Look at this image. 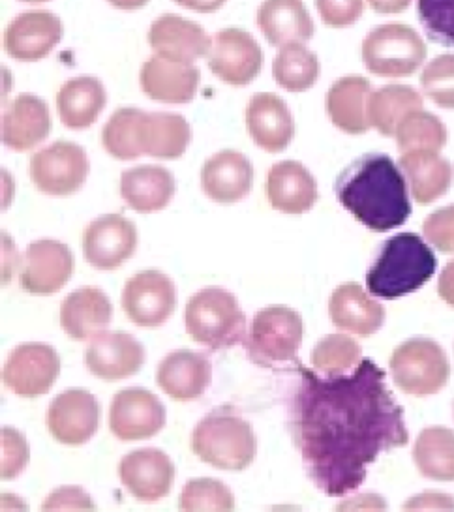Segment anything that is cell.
I'll return each mask as SVG.
<instances>
[{
  "label": "cell",
  "mask_w": 454,
  "mask_h": 512,
  "mask_svg": "<svg viewBox=\"0 0 454 512\" xmlns=\"http://www.w3.org/2000/svg\"><path fill=\"white\" fill-rule=\"evenodd\" d=\"M291 428L308 477L327 496H348L383 452L408 445L404 411L385 372L363 359L346 376H325L299 364Z\"/></svg>",
  "instance_id": "6da1fadb"
},
{
  "label": "cell",
  "mask_w": 454,
  "mask_h": 512,
  "mask_svg": "<svg viewBox=\"0 0 454 512\" xmlns=\"http://www.w3.org/2000/svg\"><path fill=\"white\" fill-rule=\"evenodd\" d=\"M334 192L346 211L363 226L385 233L404 226L411 216L408 181L393 158L368 152L336 179Z\"/></svg>",
  "instance_id": "7a4b0ae2"
},
{
  "label": "cell",
  "mask_w": 454,
  "mask_h": 512,
  "mask_svg": "<svg viewBox=\"0 0 454 512\" xmlns=\"http://www.w3.org/2000/svg\"><path fill=\"white\" fill-rule=\"evenodd\" d=\"M438 259L415 233H398L381 246L366 274V287L374 297L398 299L415 293L436 274Z\"/></svg>",
  "instance_id": "3957f363"
},
{
  "label": "cell",
  "mask_w": 454,
  "mask_h": 512,
  "mask_svg": "<svg viewBox=\"0 0 454 512\" xmlns=\"http://www.w3.org/2000/svg\"><path fill=\"white\" fill-rule=\"evenodd\" d=\"M192 451L201 462L216 469L243 471L256 458L258 439L250 422L224 407L197 422Z\"/></svg>",
  "instance_id": "277c9868"
},
{
  "label": "cell",
  "mask_w": 454,
  "mask_h": 512,
  "mask_svg": "<svg viewBox=\"0 0 454 512\" xmlns=\"http://www.w3.org/2000/svg\"><path fill=\"white\" fill-rule=\"evenodd\" d=\"M184 327L197 344L212 351L237 346L246 340V317L226 289L207 287L186 304Z\"/></svg>",
  "instance_id": "5b68a950"
},
{
  "label": "cell",
  "mask_w": 454,
  "mask_h": 512,
  "mask_svg": "<svg viewBox=\"0 0 454 512\" xmlns=\"http://www.w3.org/2000/svg\"><path fill=\"white\" fill-rule=\"evenodd\" d=\"M361 55L366 70L374 76L408 77L423 66L428 49L415 29L389 23L368 32Z\"/></svg>",
  "instance_id": "8992f818"
},
{
  "label": "cell",
  "mask_w": 454,
  "mask_h": 512,
  "mask_svg": "<svg viewBox=\"0 0 454 512\" xmlns=\"http://www.w3.org/2000/svg\"><path fill=\"white\" fill-rule=\"evenodd\" d=\"M389 366L394 385L411 396L438 394L451 376L447 353L430 338H411L400 344Z\"/></svg>",
  "instance_id": "52a82bcc"
},
{
  "label": "cell",
  "mask_w": 454,
  "mask_h": 512,
  "mask_svg": "<svg viewBox=\"0 0 454 512\" xmlns=\"http://www.w3.org/2000/svg\"><path fill=\"white\" fill-rule=\"evenodd\" d=\"M303 317L289 306H269L254 316L248 334L250 359L261 366L297 361L303 344Z\"/></svg>",
  "instance_id": "ba28073f"
},
{
  "label": "cell",
  "mask_w": 454,
  "mask_h": 512,
  "mask_svg": "<svg viewBox=\"0 0 454 512\" xmlns=\"http://www.w3.org/2000/svg\"><path fill=\"white\" fill-rule=\"evenodd\" d=\"M89 175V158L76 143L57 141L31 158L34 186L51 197L76 194Z\"/></svg>",
  "instance_id": "9c48e42d"
},
{
  "label": "cell",
  "mask_w": 454,
  "mask_h": 512,
  "mask_svg": "<svg viewBox=\"0 0 454 512\" xmlns=\"http://www.w3.org/2000/svg\"><path fill=\"white\" fill-rule=\"evenodd\" d=\"M122 308L137 327L164 325L177 304L173 280L164 272L147 269L134 274L122 289Z\"/></svg>",
  "instance_id": "30bf717a"
},
{
  "label": "cell",
  "mask_w": 454,
  "mask_h": 512,
  "mask_svg": "<svg viewBox=\"0 0 454 512\" xmlns=\"http://www.w3.org/2000/svg\"><path fill=\"white\" fill-rule=\"evenodd\" d=\"M61 374V359L49 344L27 342L8 355L2 381L17 396L36 398L49 392Z\"/></svg>",
  "instance_id": "8fae6325"
},
{
  "label": "cell",
  "mask_w": 454,
  "mask_h": 512,
  "mask_svg": "<svg viewBox=\"0 0 454 512\" xmlns=\"http://www.w3.org/2000/svg\"><path fill=\"white\" fill-rule=\"evenodd\" d=\"M207 59L212 74L233 87L252 83L263 68L261 46L250 32L241 29L216 32Z\"/></svg>",
  "instance_id": "7c38bea8"
},
{
  "label": "cell",
  "mask_w": 454,
  "mask_h": 512,
  "mask_svg": "<svg viewBox=\"0 0 454 512\" xmlns=\"http://www.w3.org/2000/svg\"><path fill=\"white\" fill-rule=\"evenodd\" d=\"M166 424V407L147 389L130 387L113 396L109 430L121 441H141L156 436Z\"/></svg>",
  "instance_id": "4fadbf2b"
},
{
  "label": "cell",
  "mask_w": 454,
  "mask_h": 512,
  "mask_svg": "<svg viewBox=\"0 0 454 512\" xmlns=\"http://www.w3.org/2000/svg\"><path fill=\"white\" fill-rule=\"evenodd\" d=\"M137 229L121 214H106L83 233V256L98 271H115L136 252Z\"/></svg>",
  "instance_id": "5bb4252c"
},
{
  "label": "cell",
  "mask_w": 454,
  "mask_h": 512,
  "mask_svg": "<svg viewBox=\"0 0 454 512\" xmlns=\"http://www.w3.org/2000/svg\"><path fill=\"white\" fill-rule=\"evenodd\" d=\"M100 407L91 392L68 389L61 392L47 409V430L62 445L79 447L98 430Z\"/></svg>",
  "instance_id": "9a60e30c"
},
{
  "label": "cell",
  "mask_w": 454,
  "mask_h": 512,
  "mask_svg": "<svg viewBox=\"0 0 454 512\" xmlns=\"http://www.w3.org/2000/svg\"><path fill=\"white\" fill-rule=\"evenodd\" d=\"M74 272V256L66 244L53 239L32 242L25 252L21 287L31 295H53Z\"/></svg>",
  "instance_id": "2e32d148"
},
{
  "label": "cell",
  "mask_w": 454,
  "mask_h": 512,
  "mask_svg": "<svg viewBox=\"0 0 454 512\" xmlns=\"http://www.w3.org/2000/svg\"><path fill=\"white\" fill-rule=\"evenodd\" d=\"M64 34L62 21L51 12H25L4 31L6 53L21 62H36L59 46Z\"/></svg>",
  "instance_id": "e0dca14e"
},
{
  "label": "cell",
  "mask_w": 454,
  "mask_h": 512,
  "mask_svg": "<svg viewBox=\"0 0 454 512\" xmlns=\"http://www.w3.org/2000/svg\"><path fill=\"white\" fill-rule=\"evenodd\" d=\"M119 477L124 488L136 499L154 503L169 494L175 479V466L166 452L139 449L122 458Z\"/></svg>",
  "instance_id": "ac0fdd59"
},
{
  "label": "cell",
  "mask_w": 454,
  "mask_h": 512,
  "mask_svg": "<svg viewBox=\"0 0 454 512\" xmlns=\"http://www.w3.org/2000/svg\"><path fill=\"white\" fill-rule=\"evenodd\" d=\"M147 38L154 55L184 64L209 55L212 42L201 25L175 14H164L152 21Z\"/></svg>",
  "instance_id": "d6986e66"
},
{
  "label": "cell",
  "mask_w": 454,
  "mask_h": 512,
  "mask_svg": "<svg viewBox=\"0 0 454 512\" xmlns=\"http://www.w3.org/2000/svg\"><path fill=\"white\" fill-rule=\"evenodd\" d=\"M85 362L92 376L104 381H121L141 370L145 349L130 334L102 332L92 338L85 353Z\"/></svg>",
  "instance_id": "ffe728a7"
},
{
  "label": "cell",
  "mask_w": 454,
  "mask_h": 512,
  "mask_svg": "<svg viewBox=\"0 0 454 512\" xmlns=\"http://www.w3.org/2000/svg\"><path fill=\"white\" fill-rule=\"evenodd\" d=\"M248 132L259 149L282 152L295 136V121L288 104L273 92H258L246 109Z\"/></svg>",
  "instance_id": "44dd1931"
},
{
  "label": "cell",
  "mask_w": 454,
  "mask_h": 512,
  "mask_svg": "<svg viewBox=\"0 0 454 512\" xmlns=\"http://www.w3.org/2000/svg\"><path fill=\"white\" fill-rule=\"evenodd\" d=\"M199 70L194 64L167 61L158 55L145 61L139 83L143 92L162 104H188L196 98Z\"/></svg>",
  "instance_id": "7402d4cb"
},
{
  "label": "cell",
  "mask_w": 454,
  "mask_h": 512,
  "mask_svg": "<svg viewBox=\"0 0 454 512\" xmlns=\"http://www.w3.org/2000/svg\"><path fill=\"white\" fill-rule=\"evenodd\" d=\"M212 366L209 359L196 351L179 349L160 362L156 381L169 398L177 402H192L211 385Z\"/></svg>",
  "instance_id": "603a6c76"
},
{
  "label": "cell",
  "mask_w": 454,
  "mask_h": 512,
  "mask_svg": "<svg viewBox=\"0 0 454 512\" xmlns=\"http://www.w3.org/2000/svg\"><path fill=\"white\" fill-rule=\"evenodd\" d=\"M254 184V167L237 151L212 154L201 171V186L205 196L222 203H237L250 194Z\"/></svg>",
  "instance_id": "cb8c5ba5"
},
{
  "label": "cell",
  "mask_w": 454,
  "mask_h": 512,
  "mask_svg": "<svg viewBox=\"0 0 454 512\" xmlns=\"http://www.w3.org/2000/svg\"><path fill=\"white\" fill-rule=\"evenodd\" d=\"M49 134V107L34 94H19L2 115V143L12 151H31Z\"/></svg>",
  "instance_id": "d4e9b609"
},
{
  "label": "cell",
  "mask_w": 454,
  "mask_h": 512,
  "mask_svg": "<svg viewBox=\"0 0 454 512\" xmlns=\"http://www.w3.org/2000/svg\"><path fill=\"white\" fill-rule=\"evenodd\" d=\"M329 316L340 331L372 336L385 323V308L357 282H346L334 289L329 301Z\"/></svg>",
  "instance_id": "484cf974"
},
{
  "label": "cell",
  "mask_w": 454,
  "mask_h": 512,
  "mask_svg": "<svg viewBox=\"0 0 454 512\" xmlns=\"http://www.w3.org/2000/svg\"><path fill=\"white\" fill-rule=\"evenodd\" d=\"M267 197L276 211L304 214L318 201V184L301 162L284 160L267 175Z\"/></svg>",
  "instance_id": "4316f807"
},
{
  "label": "cell",
  "mask_w": 454,
  "mask_h": 512,
  "mask_svg": "<svg viewBox=\"0 0 454 512\" xmlns=\"http://www.w3.org/2000/svg\"><path fill=\"white\" fill-rule=\"evenodd\" d=\"M398 166L406 175L411 196L419 205H430L453 186V166L438 151L402 152Z\"/></svg>",
  "instance_id": "83f0119b"
},
{
  "label": "cell",
  "mask_w": 454,
  "mask_h": 512,
  "mask_svg": "<svg viewBox=\"0 0 454 512\" xmlns=\"http://www.w3.org/2000/svg\"><path fill=\"white\" fill-rule=\"evenodd\" d=\"M372 85L366 77L346 76L334 81L327 92V115L334 126L349 136L366 134L372 124L368 119V102Z\"/></svg>",
  "instance_id": "f1b7e54d"
},
{
  "label": "cell",
  "mask_w": 454,
  "mask_h": 512,
  "mask_svg": "<svg viewBox=\"0 0 454 512\" xmlns=\"http://www.w3.org/2000/svg\"><path fill=\"white\" fill-rule=\"evenodd\" d=\"M113 317V306L106 293L96 287H83L70 293L61 304V325L77 342L92 340L106 332Z\"/></svg>",
  "instance_id": "f546056e"
},
{
  "label": "cell",
  "mask_w": 454,
  "mask_h": 512,
  "mask_svg": "<svg viewBox=\"0 0 454 512\" xmlns=\"http://www.w3.org/2000/svg\"><path fill=\"white\" fill-rule=\"evenodd\" d=\"M256 21L271 46L308 42L316 31L303 0H263Z\"/></svg>",
  "instance_id": "4dcf8cb0"
},
{
  "label": "cell",
  "mask_w": 454,
  "mask_h": 512,
  "mask_svg": "<svg viewBox=\"0 0 454 512\" xmlns=\"http://www.w3.org/2000/svg\"><path fill=\"white\" fill-rule=\"evenodd\" d=\"M192 139L190 124L177 113H145L137 124V143L143 154L162 160L181 158Z\"/></svg>",
  "instance_id": "1f68e13d"
},
{
  "label": "cell",
  "mask_w": 454,
  "mask_h": 512,
  "mask_svg": "<svg viewBox=\"0 0 454 512\" xmlns=\"http://www.w3.org/2000/svg\"><path fill=\"white\" fill-rule=\"evenodd\" d=\"M175 194V179L160 166H137L121 175V196L132 211L152 214L166 209Z\"/></svg>",
  "instance_id": "d6a6232c"
},
{
  "label": "cell",
  "mask_w": 454,
  "mask_h": 512,
  "mask_svg": "<svg viewBox=\"0 0 454 512\" xmlns=\"http://www.w3.org/2000/svg\"><path fill=\"white\" fill-rule=\"evenodd\" d=\"M107 104V94L100 79L74 77L66 81L57 94V109L62 124L70 130L92 126Z\"/></svg>",
  "instance_id": "836d02e7"
},
{
  "label": "cell",
  "mask_w": 454,
  "mask_h": 512,
  "mask_svg": "<svg viewBox=\"0 0 454 512\" xmlns=\"http://www.w3.org/2000/svg\"><path fill=\"white\" fill-rule=\"evenodd\" d=\"M419 473L430 481H454V432L445 426L424 428L413 447Z\"/></svg>",
  "instance_id": "e575fe53"
},
{
  "label": "cell",
  "mask_w": 454,
  "mask_h": 512,
  "mask_svg": "<svg viewBox=\"0 0 454 512\" xmlns=\"http://www.w3.org/2000/svg\"><path fill=\"white\" fill-rule=\"evenodd\" d=\"M423 109V96L409 85H387L370 94L368 119L381 136L396 134L398 124L411 111Z\"/></svg>",
  "instance_id": "d590c367"
},
{
  "label": "cell",
  "mask_w": 454,
  "mask_h": 512,
  "mask_svg": "<svg viewBox=\"0 0 454 512\" xmlns=\"http://www.w3.org/2000/svg\"><path fill=\"white\" fill-rule=\"evenodd\" d=\"M274 81L289 92H304L316 85L319 61L303 42H291L280 47L273 62Z\"/></svg>",
  "instance_id": "8d00e7d4"
},
{
  "label": "cell",
  "mask_w": 454,
  "mask_h": 512,
  "mask_svg": "<svg viewBox=\"0 0 454 512\" xmlns=\"http://www.w3.org/2000/svg\"><path fill=\"white\" fill-rule=\"evenodd\" d=\"M396 145L402 152L441 151L447 143V128L436 115L417 109L411 111L404 121L396 128Z\"/></svg>",
  "instance_id": "74e56055"
},
{
  "label": "cell",
  "mask_w": 454,
  "mask_h": 512,
  "mask_svg": "<svg viewBox=\"0 0 454 512\" xmlns=\"http://www.w3.org/2000/svg\"><path fill=\"white\" fill-rule=\"evenodd\" d=\"M143 111L136 107L117 109L102 130V143L107 154L117 160H136L143 152L137 143V124Z\"/></svg>",
  "instance_id": "f35d334b"
},
{
  "label": "cell",
  "mask_w": 454,
  "mask_h": 512,
  "mask_svg": "<svg viewBox=\"0 0 454 512\" xmlns=\"http://www.w3.org/2000/svg\"><path fill=\"white\" fill-rule=\"evenodd\" d=\"M361 362V346L348 334H329L312 351V366L319 374H346Z\"/></svg>",
  "instance_id": "ab89813d"
},
{
  "label": "cell",
  "mask_w": 454,
  "mask_h": 512,
  "mask_svg": "<svg viewBox=\"0 0 454 512\" xmlns=\"http://www.w3.org/2000/svg\"><path fill=\"white\" fill-rule=\"evenodd\" d=\"M179 505L182 511H233L235 497L220 481L192 479L184 484Z\"/></svg>",
  "instance_id": "60d3db41"
},
{
  "label": "cell",
  "mask_w": 454,
  "mask_h": 512,
  "mask_svg": "<svg viewBox=\"0 0 454 512\" xmlns=\"http://www.w3.org/2000/svg\"><path fill=\"white\" fill-rule=\"evenodd\" d=\"M424 94L443 109H454V55H439L424 66L421 74Z\"/></svg>",
  "instance_id": "b9f144b4"
},
{
  "label": "cell",
  "mask_w": 454,
  "mask_h": 512,
  "mask_svg": "<svg viewBox=\"0 0 454 512\" xmlns=\"http://www.w3.org/2000/svg\"><path fill=\"white\" fill-rule=\"evenodd\" d=\"M417 14L432 42L454 47V0H417Z\"/></svg>",
  "instance_id": "7bdbcfd3"
},
{
  "label": "cell",
  "mask_w": 454,
  "mask_h": 512,
  "mask_svg": "<svg viewBox=\"0 0 454 512\" xmlns=\"http://www.w3.org/2000/svg\"><path fill=\"white\" fill-rule=\"evenodd\" d=\"M29 443L16 428H2V462L0 477L2 481H12L29 464Z\"/></svg>",
  "instance_id": "ee69618b"
},
{
  "label": "cell",
  "mask_w": 454,
  "mask_h": 512,
  "mask_svg": "<svg viewBox=\"0 0 454 512\" xmlns=\"http://www.w3.org/2000/svg\"><path fill=\"white\" fill-rule=\"evenodd\" d=\"M424 239L443 254H454V205L441 207L426 216Z\"/></svg>",
  "instance_id": "f6af8a7d"
},
{
  "label": "cell",
  "mask_w": 454,
  "mask_h": 512,
  "mask_svg": "<svg viewBox=\"0 0 454 512\" xmlns=\"http://www.w3.org/2000/svg\"><path fill=\"white\" fill-rule=\"evenodd\" d=\"M316 8L327 27L346 29L363 16L364 0H316Z\"/></svg>",
  "instance_id": "bcb514c9"
},
{
  "label": "cell",
  "mask_w": 454,
  "mask_h": 512,
  "mask_svg": "<svg viewBox=\"0 0 454 512\" xmlns=\"http://www.w3.org/2000/svg\"><path fill=\"white\" fill-rule=\"evenodd\" d=\"M44 511H94L96 505L92 497L79 486H61L47 496Z\"/></svg>",
  "instance_id": "7dc6e473"
},
{
  "label": "cell",
  "mask_w": 454,
  "mask_h": 512,
  "mask_svg": "<svg viewBox=\"0 0 454 512\" xmlns=\"http://www.w3.org/2000/svg\"><path fill=\"white\" fill-rule=\"evenodd\" d=\"M406 511H454V499L447 494H436V492H426L421 496L411 497L404 503Z\"/></svg>",
  "instance_id": "c3c4849f"
},
{
  "label": "cell",
  "mask_w": 454,
  "mask_h": 512,
  "mask_svg": "<svg viewBox=\"0 0 454 512\" xmlns=\"http://www.w3.org/2000/svg\"><path fill=\"white\" fill-rule=\"evenodd\" d=\"M438 293L443 301L454 308V259L449 261L439 274Z\"/></svg>",
  "instance_id": "681fc988"
},
{
  "label": "cell",
  "mask_w": 454,
  "mask_h": 512,
  "mask_svg": "<svg viewBox=\"0 0 454 512\" xmlns=\"http://www.w3.org/2000/svg\"><path fill=\"white\" fill-rule=\"evenodd\" d=\"M338 509L340 511H344V509H368V511H374V509H387V503L381 497L366 494V496L353 497V499L340 503Z\"/></svg>",
  "instance_id": "f907efd6"
},
{
  "label": "cell",
  "mask_w": 454,
  "mask_h": 512,
  "mask_svg": "<svg viewBox=\"0 0 454 512\" xmlns=\"http://www.w3.org/2000/svg\"><path fill=\"white\" fill-rule=\"evenodd\" d=\"M370 8L383 16H393V14H402L406 12L411 4V0H368Z\"/></svg>",
  "instance_id": "816d5d0a"
},
{
  "label": "cell",
  "mask_w": 454,
  "mask_h": 512,
  "mask_svg": "<svg viewBox=\"0 0 454 512\" xmlns=\"http://www.w3.org/2000/svg\"><path fill=\"white\" fill-rule=\"evenodd\" d=\"M173 2L197 14H212L226 4V0H173Z\"/></svg>",
  "instance_id": "f5cc1de1"
},
{
  "label": "cell",
  "mask_w": 454,
  "mask_h": 512,
  "mask_svg": "<svg viewBox=\"0 0 454 512\" xmlns=\"http://www.w3.org/2000/svg\"><path fill=\"white\" fill-rule=\"evenodd\" d=\"M111 6L119 8V10H126V12H132V10H139L143 8L149 0H107Z\"/></svg>",
  "instance_id": "db71d44e"
},
{
  "label": "cell",
  "mask_w": 454,
  "mask_h": 512,
  "mask_svg": "<svg viewBox=\"0 0 454 512\" xmlns=\"http://www.w3.org/2000/svg\"><path fill=\"white\" fill-rule=\"evenodd\" d=\"M21 2H27V4H42V2H47V0H21Z\"/></svg>",
  "instance_id": "11a10c76"
}]
</instances>
